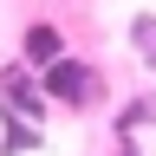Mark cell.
Wrapping results in <instances>:
<instances>
[{
    "label": "cell",
    "mask_w": 156,
    "mask_h": 156,
    "mask_svg": "<svg viewBox=\"0 0 156 156\" xmlns=\"http://www.w3.org/2000/svg\"><path fill=\"white\" fill-rule=\"evenodd\" d=\"M46 91L78 111V104L98 98V78H91V65H78V58H52V65H46Z\"/></svg>",
    "instance_id": "cell-1"
},
{
    "label": "cell",
    "mask_w": 156,
    "mask_h": 156,
    "mask_svg": "<svg viewBox=\"0 0 156 156\" xmlns=\"http://www.w3.org/2000/svg\"><path fill=\"white\" fill-rule=\"evenodd\" d=\"M26 58L33 65H52V58H65V39H58L52 26H33L26 33Z\"/></svg>",
    "instance_id": "cell-2"
},
{
    "label": "cell",
    "mask_w": 156,
    "mask_h": 156,
    "mask_svg": "<svg viewBox=\"0 0 156 156\" xmlns=\"http://www.w3.org/2000/svg\"><path fill=\"white\" fill-rule=\"evenodd\" d=\"M130 39H136V52L156 65V13H136V20H130Z\"/></svg>",
    "instance_id": "cell-3"
},
{
    "label": "cell",
    "mask_w": 156,
    "mask_h": 156,
    "mask_svg": "<svg viewBox=\"0 0 156 156\" xmlns=\"http://www.w3.org/2000/svg\"><path fill=\"white\" fill-rule=\"evenodd\" d=\"M7 104H13V111H26V117H39V98L26 91V78H20V72L7 78Z\"/></svg>",
    "instance_id": "cell-4"
},
{
    "label": "cell",
    "mask_w": 156,
    "mask_h": 156,
    "mask_svg": "<svg viewBox=\"0 0 156 156\" xmlns=\"http://www.w3.org/2000/svg\"><path fill=\"white\" fill-rule=\"evenodd\" d=\"M39 143V130H26V124H7V156H20V150H33Z\"/></svg>",
    "instance_id": "cell-5"
}]
</instances>
